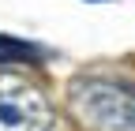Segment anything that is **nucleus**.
Listing matches in <instances>:
<instances>
[{"label": "nucleus", "instance_id": "f03ea898", "mask_svg": "<svg viewBox=\"0 0 135 131\" xmlns=\"http://www.w3.org/2000/svg\"><path fill=\"white\" fill-rule=\"evenodd\" d=\"M0 131H53L49 97L23 79H0Z\"/></svg>", "mask_w": 135, "mask_h": 131}, {"label": "nucleus", "instance_id": "7ed1b4c3", "mask_svg": "<svg viewBox=\"0 0 135 131\" xmlns=\"http://www.w3.org/2000/svg\"><path fill=\"white\" fill-rule=\"evenodd\" d=\"M38 60H41V49H34L30 41L0 34V64H38Z\"/></svg>", "mask_w": 135, "mask_h": 131}, {"label": "nucleus", "instance_id": "f257e3e1", "mask_svg": "<svg viewBox=\"0 0 135 131\" xmlns=\"http://www.w3.org/2000/svg\"><path fill=\"white\" fill-rule=\"evenodd\" d=\"M68 105L90 131H135V86L105 75H83L68 86Z\"/></svg>", "mask_w": 135, "mask_h": 131}]
</instances>
